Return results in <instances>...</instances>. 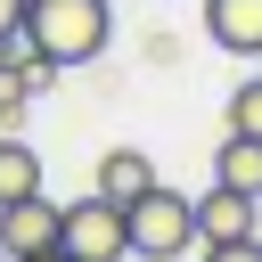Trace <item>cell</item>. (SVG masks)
I'll list each match as a JSON object with an SVG mask.
<instances>
[{
  "label": "cell",
  "instance_id": "obj_6",
  "mask_svg": "<svg viewBox=\"0 0 262 262\" xmlns=\"http://www.w3.org/2000/svg\"><path fill=\"white\" fill-rule=\"evenodd\" d=\"M254 205L262 196H237V188H205L196 196V246H229V237H254Z\"/></svg>",
  "mask_w": 262,
  "mask_h": 262
},
{
  "label": "cell",
  "instance_id": "obj_9",
  "mask_svg": "<svg viewBox=\"0 0 262 262\" xmlns=\"http://www.w3.org/2000/svg\"><path fill=\"white\" fill-rule=\"evenodd\" d=\"M213 180H221V188H237V196H262V139L229 131V139L213 147Z\"/></svg>",
  "mask_w": 262,
  "mask_h": 262
},
{
  "label": "cell",
  "instance_id": "obj_16",
  "mask_svg": "<svg viewBox=\"0 0 262 262\" xmlns=\"http://www.w3.org/2000/svg\"><path fill=\"white\" fill-rule=\"evenodd\" d=\"M0 262H8V254H0Z\"/></svg>",
  "mask_w": 262,
  "mask_h": 262
},
{
  "label": "cell",
  "instance_id": "obj_8",
  "mask_svg": "<svg viewBox=\"0 0 262 262\" xmlns=\"http://www.w3.org/2000/svg\"><path fill=\"white\" fill-rule=\"evenodd\" d=\"M147 188H156V164H147V147H106V156H98V196L131 205V196H147Z\"/></svg>",
  "mask_w": 262,
  "mask_h": 262
},
{
  "label": "cell",
  "instance_id": "obj_14",
  "mask_svg": "<svg viewBox=\"0 0 262 262\" xmlns=\"http://www.w3.org/2000/svg\"><path fill=\"white\" fill-rule=\"evenodd\" d=\"M33 262H74V254H66V246H49V254H33Z\"/></svg>",
  "mask_w": 262,
  "mask_h": 262
},
{
  "label": "cell",
  "instance_id": "obj_5",
  "mask_svg": "<svg viewBox=\"0 0 262 262\" xmlns=\"http://www.w3.org/2000/svg\"><path fill=\"white\" fill-rule=\"evenodd\" d=\"M49 82H57V74H49L25 41H8V49H0V131H16V123H25V106H33Z\"/></svg>",
  "mask_w": 262,
  "mask_h": 262
},
{
  "label": "cell",
  "instance_id": "obj_7",
  "mask_svg": "<svg viewBox=\"0 0 262 262\" xmlns=\"http://www.w3.org/2000/svg\"><path fill=\"white\" fill-rule=\"evenodd\" d=\"M205 41L229 57H262V0H205Z\"/></svg>",
  "mask_w": 262,
  "mask_h": 262
},
{
  "label": "cell",
  "instance_id": "obj_11",
  "mask_svg": "<svg viewBox=\"0 0 262 262\" xmlns=\"http://www.w3.org/2000/svg\"><path fill=\"white\" fill-rule=\"evenodd\" d=\"M229 131H246V139H262V74H246V82L229 90Z\"/></svg>",
  "mask_w": 262,
  "mask_h": 262
},
{
  "label": "cell",
  "instance_id": "obj_10",
  "mask_svg": "<svg viewBox=\"0 0 262 262\" xmlns=\"http://www.w3.org/2000/svg\"><path fill=\"white\" fill-rule=\"evenodd\" d=\"M16 196H41V156H33V139L0 131V205H16Z\"/></svg>",
  "mask_w": 262,
  "mask_h": 262
},
{
  "label": "cell",
  "instance_id": "obj_1",
  "mask_svg": "<svg viewBox=\"0 0 262 262\" xmlns=\"http://www.w3.org/2000/svg\"><path fill=\"white\" fill-rule=\"evenodd\" d=\"M115 41V8L106 0H25V49L49 74H82L98 66Z\"/></svg>",
  "mask_w": 262,
  "mask_h": 262
},
{
  "label": "cell",
  "instance_id": "obj_4",
  "mask_svg": "<svg viewBox=\"0 0 262 262\" xmlns=\"http://www.w3.org/2000/svg\"><path fill=\"white\" fill-rule=\"evenodd\" d=\"M57 221H66V205H49V196H16V205H0V254H8V262L49 254V246H57Z\"/></svg>",
  "mask_w": 262,
  "mask_h": 262
},
{
  "label": "cell",
  "instance_id": "obj_15",
  "mask_svg": "<svg viewBox=\"0 0 262 262\" xmlns=\"http://www.w3.org/2000/svg\"><path fill=\"white\" fill-rule=\"evenodd\" d=\"M254 66H262V57H254Z\"/></svg>",
  "mask_w": 262,
  "mask_h": 262
},
{
  "label": "cell",
  "instance_id": "obj_2",
  "mask_svg": "<svg viewBox=\"0 0 262 262\" xmlns=\"http://www.w3.org/2000/svg\"><path fill=\"white\" fill-rule=\"evenodd\" d=\"M123 221H131V254L139 262H180V254H196V196L188 188H147V196H131L123 205Z\"/></svg>",
  "mask_w": 262,
  "mask_h": 262
},
{
  "label": "cell",
  "instance_id": "obj_12",
  "mask_svg": "<svg viewBox=\"0 0 262 262\" xmlns=\"http://www.w3.org/2000/svg\"><path fill=\"white\" fill-rule=\"evenodd\" d=\"M205 262H262V237H229V246H205Z\"/></svg>",
  "mask_w": 262,
  "mask_h": 262
},
{
  "label": "cell",
  "instance_id": "obj_3",
  "mask_svg": "<svg viewBox=\"0 0 262 262\" xmlns=\"http://www.w3.org/2000/svg\"><path fill=\"white\" fill-rule=\"evenodd\" d=\"M57 246L74 254V262H131V221H123V205L115 196H82V205H66V221H57Z\"/></svg>",
  "mask_w": 262,
  "mask_h": 262
},
{
  "label": "cell",
  "instance_id": "obj_13",
  "mask_svg": "<svg viewBox=\"0 0 262 262\" xmlns=\"http://www.w3.org/2000/svg\"><path fill=\"white\" fill-rule=\"evenodd\" d=\"M25 41V0H0V49Z\"/></svg>",
  "mask_w": 262,
  "mask_h": 262
}]
</instances>
